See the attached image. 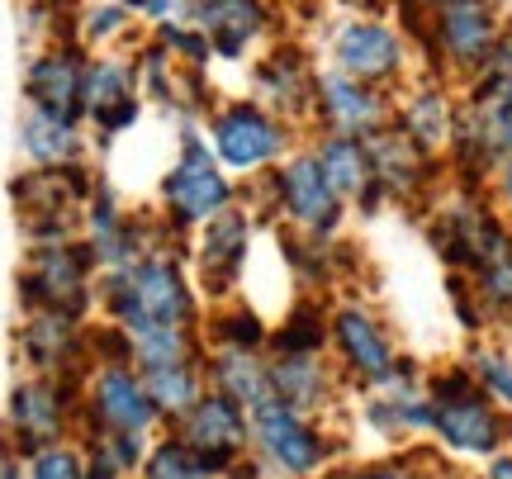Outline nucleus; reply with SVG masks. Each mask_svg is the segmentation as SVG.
I'll return each mask as SVG.
<instances>
[{
	"mask_svg": "<svg viewBox=\"0 0 512 479\" xmlns=\"http://www.w3.org/2000/svg\"><path fill=\"white\" fill-rule=\"evenodd\" d=\"M422 479H451V475H422Z\"/></svg>",
	"mask_w": 512,
	"mask_h": 479,
	"instance_id": "c03bdc74",
	"label": "nucleus"
},
{
	"mask_svg": "<svg viewBox=\"0 0 512 479\" xmlns=\"http://www.w3.org/2000/svg\"><path fill=\"white\" fill-rule=\"evenodd\" d=\"M138 479H219V475L204 465V456L195 451V446L181 442V437L171 432V437H162V442L147 446Z\"/></svg>",
	"mask_w": 512,
	"mask_h": 479,
	"instance_id": "72a5a7b5",
	"label": "nucleus"
},
{
	"mask_svg": "<svg viewBox=\"0 0 512 479\" xmlns=\"http://www.w3.org/2000/svg\"><path fill=\"white\" fill-rule=\"evenodd\" d=\"M394 95L399 91H380V86H366V81H356V76H347V72L318 67L309 129L370 143L375 133H384L394 124Z\"/></svg>",
	"mask_w": 512,
	"mask_h": 479,
	"instance_id": "4468645a",
	"label": "nucleus"
},
{
	"mask_svg": "<svg viewBox=\"0 0 512 479\" xmlns=\"http://www.w3.org/2000/svg\"><path fill=\"white\" fill-rule=\"evenodd\" d=\"M328 295H299L290 314L271 323V347L266 356H328Z\"/></svg>",
	"mask_w": 512,
	"mask_h": 479,
	"instance_id": "cd10ccee",
	"label": "nucleus"
},
{
	"mask_svg": "<svg viewBox=\"0 0 512 479\" xmlns=\"http://www.w3.org/2000/svg\"><path fill=\"white\" fill-rule=\"evenodd\" d=\"M256 228H261L256 214L238 200L233 209H223L219 219H209L185 238V261H190V276H195V290L204 304L238 299V285L247 276V261L256 247Z\"/></svg>",
	"mask_w": 512,
	"mask_h": 479,
	"instance_id": "6e6552de",
	"label": "nucleus"
},
{
	"mask_svg": "<svg viewBox=\"0 0 512 479\" xmlns=\"http://www.w3.org/2000/svg\"><path fill=\"white\" fill-rule=\"evenodd\" d=\"M143 119V91L138 72L124 57H91L86 67V124L100 129V138H119Z\"/></svg>",
	"mask_w": 512,
	"mask_h": 479,
	"instance_id": "4be33fe9",
	"label": "nucleus"
},
{
	"mask_svg": "<svg viewBox=\"0 0 512 479\" xmlns=\"http://www.w3.org/2000/svg\"><path fill=\"white\" fill-rule=\"evenodd\" d=\"M399 5H408V10H422V15H427V10H437V5H446V0H399Z\"/></svg>",
	"mask_w": 512,
	"mask_h": 479,
	"instance_id": "79ce46f5",
	"label": "nucleus"
},
{
	"mask_svg": "<svg viewBox=\"0 0 512 479\" xmlns=\"http://www.w3.org/2000/svg\"><path fill=\"white\" fill-rule=\"evenodd\" d=\"M484 195H489L498 214L512 223V152L494 166V176H489V185H484Z\"/></svg>",
	"mask_w": 512,
	"mask_h": 479,
	"instance_id": "4c0bfd02",
	"label": "nucleus"
},
{
	"mask_svg": "<svg viewBox=\"0 0 512 479\" xmlns=\"http://www.w3.org/2000/svg\"><path fill=\"white\" fill-rule=\"evenodd\" d=\"M195 24L204 29L214 57H223V62H242L256 43L271 38L275 5L271 0H200Z\"/></svg>",
	"mask_w": 512,
	"mask_h": 479,
	"instance_id": "5701e85b",
	"label": "nucleus"
},
{
	"mask_svg": "<svg viewBox=\"0 0 512 479\" xmlns=\"http://www.w3.org/2000/svg\"><path fill=\"white\" fill-rule=\"evenodd\" d=\"M328 67L380 91H403V81L413 72V43L389 19L351 15L328 38Z\"/></svg>",
	"mask_w": 512,
	"mask_h": 479,
	"instance_id": "9d476101",
	"label": "nucleus"
},
{
	"mask_svg": "<svg viewBox=\"0 0 512 479\" xmlns=\"http://www.w3.org/2000/svg\"><path fill=\"white\" fill-rule=\"evenodd\" d=\"M81 242L95 252L100 271H114V266H128V261H138L143 252L162 247V242H185V238H176L157 214L128 209L110 185L100 181L91 200L81 204Z\"/></svg>",
	"mask_w": 512,
	"mask_h": 479,
	"instance_id": "9b49d317",
	"label": "nucleus"
},
{
	"mask_svg": "<svg viewBox=\"0 0 512 479\" xmlns=\"http://www.w3.org/2000/svg\"><path fill=\"white\" fill-rule=\"evenodd\" d=\"M456 119H460V95L451 91V81H418L408 91L394 95V124L413 148H422L427 157H441L446 162V148H451V133H456Z\"/></svg>",
	"mask_w": 512,
	"mask_h": 479,
	"instance_id": "412c9836",
	"label": "nucleus"
},
{
	"mask_svg": "<svg viewBox=\"0 0 512 479\" xmlns=\"http://www.w3.org/2000/svg\"><path fill=\"white\" fill-rule=\"evenodd\" d=\"M29 479H86V451L57 442L29 456Z\"/></svg>",
	"mask_w": 512,
	"mask_h": 479,
	"instance_id": "f704fd0d",
	"label": "nucleus"
},
{
	"mask_svg": "<svg viewBox=\"0 0 512 479\" xmlns=\"http://www.w3.org/2000/svg\"><path fill=\"white\" fill-rule=\"evenodd\" d=\"M19 351L34 375L53 380H76L81 370H91V323L81 314H53L38 309L19 328Z\"/></svg>",
	"mask_w": 512,
	"mask_h": 479,
	"instance_id": "a211bd4d",
	"label": "nucleus"
},
{
	"mask_svg": "<svg viewBox=\"0 0 512 479\" xmlns=\"http://www.w3.org/2000/svg\"><path fill=\"white\" fill-rule=\"evenodd\" d=\"M465 366L475 375V385L494 399L503 413H512V347L508 342H498V337H475L470 351H465Z\"/></svg>",
	"mask_w": 512,
	"mask_h": 479,
	"instance_id": "2f4dec72",
	"label": "nucleus"
},
{
	"mask_svg": "<svg viewBox=\"0 0 512 479\" xmlns=\"http://www.w3.org/2000/svg\"><path fill=\"white\" fill-rule=\"evenodd\" d=\"M86 67L91 57L81 43H53L29 57L24 67V95L34 110H53L86 124Z\"/></svg>",
	"mask_w": 512,
	"mask_h": 479,
	"instance_id": "aec40b11",
	"label": "nucleus"
},
{
	"mask_svg": "<svg viewBox=\"0 0 512 479\" xmlns=\"http://www.w3.org/2000/svg\"><path fill=\"white\" fill-rule=\"evenodd\" d=\"M313 86H318V67L290 38L266 43V53L252 62V100H261L266 110H275L290 124H304V129H309L313 110Z\"/></svg>",
	"mask_w": 512,
	"mask_h": 479,
	"instance_id": "f3484780",
	"label": "nucleus"
},
{
	"mask_svg": "<svg viewBox=\"0 0 512 479\" xmlns=\"http://www.w3.org/2000/svg\"><path fill=\"white\" fill-rule=\"evenodd\" d=\"M238 200L256 214V223H271L285 233H304V238H337L347 228V200L337 195L323 176V166L313 162L309 143L294 148L285 162H275L266 176L238 181Z\"/></svg>",
	"mask_w": 512,
	"mask_h": 479,
	"instance_id": "f03ea898",
	"label": "nucleus"
},
{
	"mask_svg": "<svg viewBox=\"0 0 512 479\" xmlns=\"http://www.w3.org/2000/svg\"><path fill=\"white\" fill-rule=\"evenodd\" d=\"M95 309L105 323H119L124 332L200 328L204 299L195 290V276H190L185 242H162L128 266L100 271Z\"/></svg>",
	"mask_w": 512,
	"mask_h": 479,
	"instance_id": "f257e3e1",
	"label": "nucleus"
},
{
	"mask_svg": "<svg viewBox=\"0 0 512 479\" xmlns=\"http://www.w3.org/2000/svg\"><path fill=\"white\" fill-rule=\"evenodd\" d=\"M204 380L242 408H261L275 399L271 389V356L266 351H238V347H204Z\"/></svg>",
	"mask_w": 512,
	"mask_h": 479,
	"instance_id": "a878e982",
	"label": "nucleus"
},
{
	"mask_svg": "<svg viewBox=\"0 0 512 479\" xmlns=\"http://www.w3.org/2000/svg\"><path fill=\"white\" fill-rule=\"evenodd\" d=\"M323 479V475H318ZM328 479H422L418 470H408V465H394V461H384V465H366V470H332Z\"/></svg>",
	"mask_w": 512,
	"mask_h": 479,
	"instance_id": "58836bf2",
	"label": "nucleus"
},
{
	"mask_svg": "<svg viewBox=\"0 0 512 479\" xmlns=\"http://www.w3.org/2000/svg\"><path fill=\"white\" fill-rule=\"evenodd\" d=\"M465 280H470V290L479 295L489 323H494V328H508L512 323V228L465 271Z\"/></svg>",
	"mask_w": 512,
	"mask_h": 479,
	"instance_id": "c756f323",
	"label": "nucleus"
},
{
	"mask_svg": "<svg viewBox=\"0 0 512 479\" xmlns=\"http://www.w3.org/2000/svg\"><path fill=\"white\" fill-rule=\"evenodd\" d=\"M19 148L29 157V166H67L86 157V124L67 119L53 110H24L19 119Z\"/></svg>",
	"mask_w": 512,
	"mask_h": 479,
	"instance_id": "bb28decb",
	"label": "nucleus"
},
{
	"mask_svg": "<svg viewBox=\"0 0 512 479\" xmlns=\"http://www.w3.org/2000/svg\"><path fill=\"white\" fill-rule=\"evenodd\" d=\"M0 479H24V475H19V465L5 461V465H0Z\"/></svg>",
	"mask_w": 512,
	"mask_h": 479,
	"instance_id": "37998d69",
	"label": "nucleus"
},
{
	"mask_svg": "<svg viewBox=\"0 0 512 479\" xmlns=\"http://www.w3.org/2000/svg\"><path fill=\"white\" fill-rule=\"evenodd\" d=\"M351 15H375V19H384V10L389 5H399V0H342Z\"/></svg>",
	"mask_w": 512,
	"mask_h": 479,
	"instance_id": "a19ab883",
	"label": "nucleus"
},
{
	"mask_svg": "<svg viewBox=\"0 0 512 479\" xmlns=\"http://www.w3.org/2000/svg\"><path fill=\"white\" fill-rule=\"evenodd\" d=\"M328 356H332V366H337V375L361 389L384 385L403 361V351H399V342H394L389 323L380 318V309L366 304V299H351V295L332 299Z\"/></svg>",
	"mask_w": 512,
	"mask_h": 479,
	"instance_id": "1a4fd4ad",
	"label": "nucleus"
},
{
	"mask_svg": "<svg viewBox=\"0 0 512 479\" xmlns=\"http://www.w3.org/2000/svg\"><path fill=\"white\" fill-rule=\"evenodd\" d=\"M176 427V437L190 442L204 456V465L214 475H233L242 465V456L252 451V408H242L238 399H228L219 389H204L200 404L185 413Z\"/></svg>",
	"mask_w": 512,
	"mask_h": 479,
	"instance_id": "dca6fc26",
	"label": "nucleus"
},
{
	"mask_svg": "<svg viewBox=\"0 0 512 479\" xmlns=\"http://www.w3.org/2000/svg\"><path fill=\"white\" fill-rule=\"evenodd\" d=\"M81 413L86 427L95 432H133V437H152L162 427V413L147 394L143 375L133 361H100L86 370L81 380Z\"/></svg>",
	"mask_w": 512,
	"mask_h": 479,
	"instance_id": "ddd939ff",
	"label": "nucleus"
},
{
	"mask_svg": "<svg viewBox=\"0 0 512 479\" xmlns=\"http://www.w3.org/2000/svg\"><path fill=\"white\" fill-rule=\"evenodd\" d=\"M204 143L219 157V166H228L233 181H256L266 176L275 162H285L299 143H294V124L280 119L275 110H266L252 95H233V100H214V110L200 119Z\"/></svg>",
	"mask_w": 512,
	"mask_h": 479,
	"instance_id": "39448f33",
	"label": "nucleus"
},
{
	"mask_svg": "<svg viewBox=\"0 0 512 479\" xmlns=\"http://www.w3.org/2000/svg\"><path fill=\"white\" fill-rule=\"evenodd\" d=\"M76 380H53V375H29L10 394V432L24 456L43 446H57L67 437V418L76 408Z\"/></svg>",
	"mask_w": 512,
	"mask_h": 479,
	"instance_id": "6ab92c4d",
	"label": "nucleus"
},
{
	"mask_svg": "<svg viewBox=\"0 0 512 479\" xmlns=\"http://www.w3.org/2000/svg\"><path fill=\"white\" fill-rule=\"evenodd\" d=\"M138 19H147L152 29H171V24H195L200 0H124Z\"/></svg>",
	"mask_w": 512,
	"mask_h": 479,
	"instance_id": "e433bc0d",
	"label": "nucleus"
},
{
	"mask_svg": "<svg viewBox=\"0 0 512 479\" xmlns=\"http://www.w3.org/2000/svg\"><path fill=\"white\" fill-rule=\"evenodd\" d=\"M508 24L512 19L503 15L498 0H446V5L422 15L418 43L441 81L470 86L489 67V57H494Z\"/></svg>",
	"mask_w": 512,
	"mask_h": 479,
	"instance_id": "423d86ee",
	"label": "nucleus"
},
{
	"mask_svg": "<svg viewBox=\"0 0 512 479\" xmlns=\"http://www.w3.org/2000/svg\"><path fill=\"white\" fill-rule=\"evenodd\" d=\"M143 375L152 404L162 413V423H181L190 408L200 404V394L209 389L204 380V361H181V366H157V370H138Z\"/></svg>",
	"mask_w": 512,
	"mask_h": 479,
	"instance_id": "7c9ffc66",
	"label": "nucleus"
},
{
	"mask_svg": "<svg viewBox=\"0 0 512 479\" xmlns=\"http://www.w3.org/2000/svg\"><path fill=\"white\" fill-rule=\"evenodd\" d=\"M479 479H512V451H498V456H489L484 461V475Z\"/></svg>",
	"mask_w": 512,
	"mask_h": 479,
	"instance_id": "ea45409f",
	"label": "nucleus"
},
{
	"mask_svg": "<svg viewBox=\"0 0 512 479\" xmlns=\"http://www.w3.org/2000/svg\"><path fill=\"white\" fill-rule=\"evenodd\" d=\"M465 95H512V24L503 29V38H498L489 67L465 86Z\"/></svg>",
	"mask_w": 512,
	"mask_h": 479,
	"instance_id": "c9c22d12",
	"label": "nucleus"
},
{
	"mask_svg": "<svg viewBox=\"0 0 512 479\" xmlns=\"http://www.w3.org/2000/svg\"><path fill=\"white\" fill-rule=\"evenodd\" d=\"M427 404H432V437L456 456L489 461L508 442V413L475 385V375L465 361L437 366L422 375Z\"/></svg>",
	"mask_w": 512,
	"mask_h": 479,
	"instance_id": "20e7f679",
	"label": "nucleus"
},
{
	"mask_svg": "<svg viewBox=\"0 0 512 479\" xmlns=\"http://www.w3.org/2000/svg\"><path fill=\"white\" fill-rule=\"evenodd\" d=\"M204 347H238V351H266L271 347V323L256 314L247 299H223L209 304L200 318Z\"/></svg>",
	"mask_w": 512,
	"mask_h": 479,
	"instance_id": "c85d7f7f",
	"label": "nucleus"
},
{
	"mask_svg": "<svg viewBox=\"0 0 512 479\" xmlns=\"http://www.w3.org/2000/svg\"><path fill=\"white\" fill-rule=\"evenodd\" d=\"M271 389L280 404L299 413H323L342 389V375L332 366V356H271Z\"/></svg>",
	"mask_w": 512,
	"mask_h": 479,
	"instance_id": "393cba45",
	"label": "nucleus"
},
{
	"mask_svg": "<svg viewBox=\"0 0 512 479\" xmlns=\"http://www.w3.org/2000/svg\"><path fill=\"white\" fill-rule=\"evenodd\" d=\"M252 446L285 479H318L332 461L328 432L309 413L280 404V399H266L261 408H252Z\"/></svg>",
	"mask_w": 512,
	"mask_h": 479,
	"instance_id": "f8f14e48",
	"label": "nucleus"
},
{
	"mask_svg": "<svg viewBox=\"0 0 512 479\" xmlns=\"http://www.w3.org/2000/svg\"><path fill=\"white\" fill-rule=\"evenodd\" d=\"M238 204V181L228 176V166H219V157L209 152L200 124H185L176 157L157 181V219L176 233L190 238L195 228H204L209 219H219L223 209Z\"/></svg>",
	"mask_w": 512,
	"mask_h": 479,
	"instance_id": "7ed1b4c3",
	"label": "nucleus"
},
{
	"mask_svg": "<svg viewBox=\"0 0 512 479\" xmlns=\"http://www.w3.org/2000/svg\"><path fill=\"white\" fill-rule=\"evenodd\" d=\"M370 166H375L380 200L399 204V209H432L441 200V185L451 181L446 162L413 148L399 129H384L370 138Z\"/></svg>",
	"mask_w": 512,
	"mask_h": 479,
	"instance_id": "2eb2a0df",
	"label": "nucleus"
},
{
	"mask_svg": "<svg viewBox=\"0 0 512 479\" xmlns=\"http://www.w3.org/2000/svg\"><path fill=\"white\" fill-rule=\"evenodd\" d=\"M95 280H100V261H95V252L81 238L43 242V247H29V257H24L19 304H24L29 314L53 309V314L91 318Z\"/></svg>",
	"mask_w": 512,
	"mask_h": 479,
	"instance_id": "0eeeda50",
	"label": "nucleus"
},
{
	"mask_svg": "<svg viewBox=\"0 0 512 479\" xmlns=\"http://www.w3.org/2000/svg\"><path fill=\"white\" fill-rule=\"evenodd\" d=\"M72 19H76V43L81 48H105V53L138 29V15L128 10L124 0H86Z\"/></svg>",
	"mask_w": 512,
	"mask_h": 479,
	"instance_id": "473e14b6",
	"label": "nucleus"
},
{
	"mask_svg": "<svg viewBox=\"0 0 512 479\" xmlns=\"http://www.w3.org/2000/svg\"><path fill=\"white\" fill-rule=\"evenodd\" d=\"M313 162L323 166L328 185L347 200L356 214H380L384 200L375 190V166H370V143L361 138H337V133H313L309 138Z\"/></svg>",
	"mask_w": 512,
	"mask_h": 479,
	"instance_id": "b1692460",
	"label": "nucleus"
}]
</instances>
